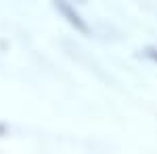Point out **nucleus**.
I'll use <instances>...</instances> for the list:
<instances>
[{"instance_id":"2","label":"nucleus","mask_w":157,"mask_h":154,"mask_svg":"<svg viewBox=\"0 0 157 154\" xmlns=\"http://www.w3.org/2000/svg\"><path fill=\"white\" fill-rule=\"evenodd\" d=\"M4 131H6V127H4V125H0V133H4Z\"/></svg>"},{"instance_id":"1","label":"nucleus","mask_w":157,"mask_h":154,"mask_svg":"<svg viewBox=\"0 0 157 154\" xmlns=\"http://www.w3.org/2000/svg\"><path fill=\"white\" fill-rule=\"evenodd\" d=\"M55 2H57V9H59V11L63 13V15H65V17H67V19H69V21L75 25V27H78V29L86 31V25L82 23V21H80V17H78V15H75V13L69 9V4H65V0H55Z\"/></svg>"}]
</instances>
